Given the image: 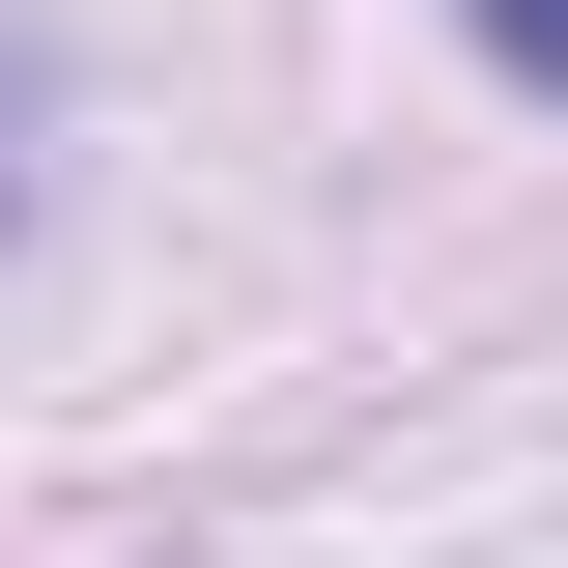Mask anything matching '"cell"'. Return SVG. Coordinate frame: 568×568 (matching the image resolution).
<instances>
[{
  "instance_id": "6da1fadb",
  "label": "cell",
  "mask_w": 568,
  "mask_h": 568,
  "mask_svg": "<svg viewBox=\"0 0 568 568\" xmlns=\"http://www.w3.org/2000/svg\"><path fill=\"white\" fill-rule=\"evenodd\" d=\"M455 29H484V85H540V114H568V0H455Z\"/></svg>"
}]
</instances>
